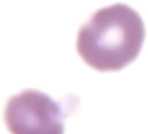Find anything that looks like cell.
<instances>
[{
  "instance_id": "7a4b0ae2",
  "label": "cell",
  "mask_w": 148,
  "mask_h": 134,
  "mask_svg": "<svg viewBox=\"0 0 148 134\" xmlns=\"http://www.w3.org/2000/svg\"><path fill=\"white\" fill-rule=\"evenodd\" d=\"M10 134H64V111L49 95L25 89L12 96L3 112Z\"/></svg>"
},
{
  "instance_id": "6da1fadb",
  "label": "cell",
  "mask_w": 148,
  "mask_h": 134,
  "mask_svg": "<svg viewBox=\"0 0 148 134\" xmlns=\"http://www.w3.org/2000/svg\"><path fill=\"white\" fill-rule=\"evenodd\" d=\"M146 36L140 14L125 3L96 10L77 32L76 51L99 72L120 70L141 52Z\"/></svg>"
}]
</instances>
